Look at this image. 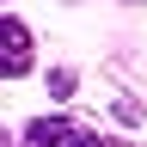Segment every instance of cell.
Returning <instances> with one entry per match:
<instances>
[{
	"instance_id": "obj_1",
	"label": "cell",
	"mask_w": 147,
	"mask_h": 147,
	"mask_svg": "<svg viewBox=\"0 0 147 147\" xmlns=\"http://www.w3.org/2000/svg\"><path fill=\"white\" fill-rule=\"evenodd\" d=\"M31 31L18 25L12 12H0V80H18V74H31Z\"/></svg>"
},
{
	"instance_id": "obj_4",
	"label": "cell",
	"mask_w": 147,
	"mask_h": 147,
	"mask_svg": "<svg viewBox=\"0 0 147 147\" xmlns=\"http://www.w3.org/2000/svg\"><path fill=\"white\" fill-rule=\"evenodd\" d=\"M0 147H6V135H0Z\"/></svg>"
},
{
	"instance_id": "obj_3",
	"label": "cell",
	"mask_w": 147,
	"mask_h": 147,
	"mask_svg": "<svg viewBox=\"0 0 147 147\" xmlns=\"http://www.w3.org/2000/svg\"><path fill=\"white\" fill-rule=\"evenodd\" d=\"M67 147H98V135H86V129H80V135H74Z\"/></svg>"
},
{
	"instance_id": "obj_2",
	"label": "cell",
	"mask_w": 147,
	"mask_h": 147,
	"mask_svg": "<svg viewBox=\"0 0 147 147\" xmlns=\"http://www.w3.org/2000/svg\"><path fill=\"white\" fill-rule=\"evenodd\" d=\"M80 129H74L67 117H37L31 129H25V147H67Z\"/></svg>"
}]
</instances>
